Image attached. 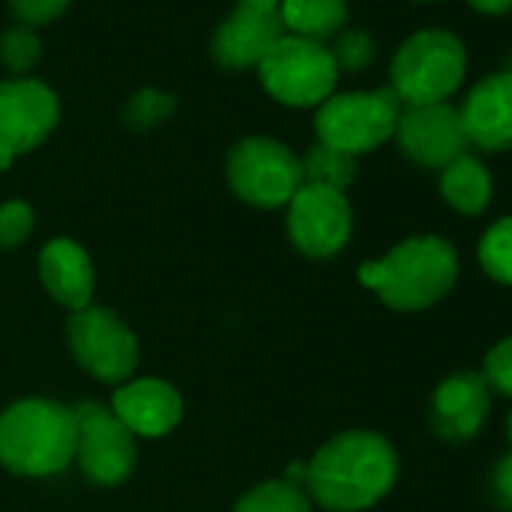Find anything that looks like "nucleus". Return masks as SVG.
<instances>
[{"label":"nucleus","instance_id":"nucleus-8","mask_svg":"<svg viewBox=\"0 0 512 512\" xmlns=\"http://www.w3.org/2000/svg\"><path fill=\"white\" fill-rule=\"evenodd\" d=\"M58 94L40 79L0 82V169H7L16 154L43 145L58 127Z\"/></svg>","mask_w":512,"mask_h":512},{"label":"nucleus","instance_id":"nucleus-33","mask_svg":"<svg viewBox=\"0 0 512 512\" xmlns=\"http://www.w3.org/2000/svg\"><path fill=\"white\" fill-rule=\"evenodd\" d=\"M506 70H509V73H512V61H509V67H506Z\"/></svg>","mask_w":512,"mask_h":512},{"label":"nucleus","instance_id":"nucleus-13","mask_svg":"<svg viewBox=\"0 0 512 512\" xmlns=\"http://www.w3.org/2000/svg\"><path fill=\"white\" fill-rule=\"evenodd\" d=\"M461 124L467 142L482 151H509L512 148V73H491L479 79L464 103Z\"/></svg>","mask_w":512,"mask_h":512},{"label":"nucleus","instance_id":"nucleus-3","mask_svg":"<svg viewBox=\"0 0 512 512\" xmlns=\"http://www.w3.org/2000/svg\"><path fill=\"white\" fill-rule=\"evenodd\" d=\"M76 458V416L49 398H25L0 416V464L25 476H49Z\"/></svg>","mask_w":512,"mask_h":512},{"label":"nucleus","instance_id":"nucleus-11","mask_svg":"<svg viewBox=\"0 0 512 512\" xmlns=\"http://www.w3.org/2000/svg\"><path fill=\"white\" fill-rule=\"evenodd\" d=\"M287 226L293 244L302 253L326 260V256H335L350 241L353 211L341 190L302 184L299 193L290 199Z\"/></svg>","mask_w":512,"mask_h":512},{"label":"nucleus","instance_id":"nucleus-17","mask_svg":"<svg viewBox=\"0 0 512 512\" xmlns=\"http://www.w3.org/2000/svg\"><path fill=\"white\" fill-rule=\"evenodd\" d=\"M43 287L70 311H82L94 296V263L82 244L73 238H55L40 253Z\"/></svg>","mask_w":512,"mask_h":512},{"label":"nucleus","instance_id":"nucleus-23","mask_svg":"<svg viewBox=\"0 0 512 512\" xmlns=\"http://www.w3.org/2000/svg\"><path fill=\"white\" fill-rule=\"evenodd\" d=\"M43 43L28 25H16L0 34V61H4L13 73H31L40 64Z\"/></svg>","mask_w":512,"mask_h":512},{"label":"nucleus","instance_id":"nucleus-22","mask_svg":"<svg viewBox=\"0 0 512 512\" xmlns=\"http://www.w3.org/2000/svg\"><path fill=\"white\" fill-rule=\"evenodd\" d=\"M479 266L497 284L512 287V214L491 223L479 238Z\"/></svg>","mask_w":512,"mask_h":512},{"label":"nucleus","instance_id":"nucleus-32","mask_svg":"<svg viewBox=\"0 0 512 512\" xmlns=\"http://www.w3.org/2000/svg\"><path fill=\"white\" fill-rule=\"evenodd\" d=\"M506 431H509V440H512V416H509V422H506Z\"/></svg>","mask_w":512,"mask_h":512},{"label":"nucleus","instance_id":"nucleus-30","mask_svg":"<svg viewBox=\"0 0 512 512\" xmlns=\"http://www.w3.org/2000/svg\"><path fill=\"white\" fill-rule=\"evenodd\" d=\"M467 7L482 16H506L512 10V0H467Z\"/></svg>","mask_w":512,"mask_h":512},{"label":"nucleus","instance_id":"nucleus-1","mask_svg":"<svg viewBox=\"0 0 512 512\" xmlns=\"http://www.w3.org/2000/svg\"><path fill=\"white\" fill-rule=\"evenodd\" d=\"M398 455L377 431H344L308 461V488L332 512H359L389 494Z\"/></svg>","mask_w":512,"mask_h":512},{"label":"nucleus","instance_id":"nucleus-21","mask_svg":"<svg viewBox=\"0 0 512 512\" xmlns=\"http://www.w3.org/2000/svg\"><path fill=\"white\" fill-rule=\"evenodd\" d=\"M235 512H311V500L299 485L287 479H272L253 485L235 503Z\"/></svg>","mask_w":512,"mask_h":512},{"label":"nucleus","instance_id":"nucleus-19","mask_svg":"<svg viewBox=\"0 0 512 512\" xmlns=\"http://www.w3.org/2000/svg\"><path fill=\"white\" fill-rule=\"evenodd\" d=\"M281 22L290 34L323 43L344 31L347 4L344 0H284Z\"/></svg>","mask_w":512,"mask_h":512},{"label":"nucleus","instance_id":"nucleus-18","mask_svg":"<svg viewBox=\"0 0 512 512\" xmlns=\"http://www.w3.org/2000/svg\"><path fill=\"white\" fill-rule=\"evenodd\" d=\"M440 196L458 214L476 217L491 202V175L476 157L461 154L446 169H440Z\"/></svg>","mask_w":512,"mask_h":512},{"label":"nucleus","instance_id":"nucleus-14","mask_svg":"<svg viewBox=\"0 0 512 512\" xmlns=\"http://www.w3.org/2000/svg\"><path fill=\"white\" fill-rule=\"evenodd\" d=\"M287 34L281 13H250L232 10L211 37V58L223 70H250L260 67L269 49Z\"/></svg>","mask_w":512,"mask_h":512},{"label":"nucleus","instance_id":"nucleus-5","mask_svg":"<svg viewBox=\"0 0 512 512\" xmlns=\"http://www.w3.org/2000/svg\"><path fill=\"white\" fill-rule=\"evenodd\" d=\"M263 88L284 106L308 109L335 94L338 67L326 43L284 34L256 67Z\"/></svg>","mask_w":512,"mask_h":512},{"label":"nucleus","instance_id":"nucleus-16","mask_svg":"<svg viewBox=\"0 0 512 512\" xmlns=\"http://www.w3.org/2000/svg\"><path fill=\"white\" fill-rule=\"evenodd\" d=\"M181 395L154 377L145 380H133L127 386H121L112 398V413L127 425L130 434H142V437H163L169 434L178 419H181Z\"/></svg>","mask_w":512,"mask_h":512},{"label":"nucleus","instance_id":"nucleus-27","mask_svg":"<svg viewBox=\"0 0 512 512\" xmlns=\"http://www.w3.org/2000/svg\"><path fill=\"white\" fill-rule=\"evenodd\" d=\"M482 380L500 395H512V338L494 344L482 362Z\"/></svg>","mask_w":512,"mask_h":512},{"label":"nucleus","instance_id":"nucleus-10","mask_svg":"<svg viewBox=\"0 0 512 512\" xmlns=\"http://www.w3.org/2000/svg\"><path fill=\"white\" fill-rule=\"evenodd\" d=\"M76 416V455L85 476L97 485H118L136 467V443L127 425L100 404H79Z\"/></svg>","mask_w":512,"mask_h":512},{"label":"nucleus","instance_id":"nucleus-31","mask_svg":"<svg viewBox=\"0 0 512 512\" xmlns=\"http://www.w3.org/2000/svg\"><path fill=\"white\" fill-rule=\"evenodd\" d=\"M284 0H235L238 10H250V13H281Z\"/></svg>","mask_w":512,"mask_h":512},{"label":"nucleus","instance_id":"nucleus-2","mask_svg":"<svg viewBox=\"0 0 512 512\" xmlns=\"http://www.w3.org/2000/svg\"><path fill=\"white\" fill-rule=\"evenodd\" d=\"M458 278V253L440 235H416L395 244L383 260L365 263L359 281L395 311H425L437 305Z\"/></svg>","mask_w":512,"mask_h":512},{"label":"nucleus","instance_id":"nucleus-4","mask_svg":"<svg viewBox=\"0 0 512 512\" xmlns=\"http://www.w3.org/2000/svg\"><path fill=\"white\" fill-rule=\"evenodd\" d=\"M467 76L464 43L443 28L410 34L392 55L389 88L404 106L449 103Z\"/></svg>","mask_w":512,"mask_h":512},{"label":"nucleus","instance_id":"nucleus-25","mask_svg":"<svg viewBox=\"0 0 512 512\" xmlns=\"http://www.w3.org/2000/svg\"><path fill=\"white\" fill-rule=\"evenodd\" d=\"M332 58H335V67L338 73H362L371 67L374 61V40L371 34L365 31H341L338 37H332V46H329Z\"/></svg>","mask_w":512,"mask_h":512},{"label":"nucleus","instance_id":"nucleus-29","mask_svg":"<svg viewBox=\"0 0 512 512\" xmlns=\"http://www.w3.org/2000/svg\"><path fill=\"white\" fill-rule=\"evenodd\" d=\"M491 485H494V497L503 509L512 512V452L494 467V476H491Z\"/></svg>","mask_w":512,"mask_h":512},{"label":"nucleus","instance_id":"nucleus-7","mask_svg":"<svg viewBox=\"0 0 512 512\" xmlns=\"http://www.w3.org/2000/svg\"><path fill=\"white\" fill-rule=\"evenodd\" d=\"M226 175L235 196L256 208L290 205L305 184L302 160L284 142L269 136H247L235 142L226 160Z\"/></svg>","mask_w":512,"mask_h":512},{"label":"nucleus","instance_id":"nucleus-26","mask_svg":"<svg viewBox=\"0 0 512 512\" xmlns=\"http://www.w3.org/2000/svg\"><path fill=\"white\" fill-rule=\"evenodd\" d=\"M34 229V208L22 199L0 205V247H19Z\"/></svg>","mask_w":512,"mask_h":512},{"label":"nucleus","instance_id":"nucleus-12","mask_svg":"<svg viewBox=\"0 0 512 512\" xmlns=\"http://www.w3.org/2000/svg\"><path fill=\"white\" fill-rule=\"evenodd\" d=\"M395 139L401 151L422 169H446L452 160L467 154V133L461 112L452 103L404 106L398 112Z\"/></svg>","mask_w":512,"mask_h":512},{"label":"nucleus","instance_id":"nucleus-15","mask_svg":"<svg viewBox=\"0 0 512 512\" xmlns=\"http://www.w3.org/2000/svg\"><path fill=\"white\" fill-rule=\"evenodd\" d=\"M491 410V389L476 371L449 374L431 398V422L443 440L464 443L479 434Z\"/></svg>","mask_w":512,"mask_h":512},{"label":"nucleus","instance_id":"nucleus-28","mask_svg":"<svg viewBox=\"0 0 512 512\" xmlns=\"http://www.w3.org/2000/svg\"><path fill=\"white\" fill-rule=\"evenodd\" d=\"M67 7H70V0H10L13 16L28 28L55 22L58 16H64Z\"/></svg>","mask_w":512,"mask_h":512},{"label":"nucleus","instance_id":"nucleus-20","mask_svg":"<svg viewBox=\"0 0 512 512\" xmlns=\"http://www.w3.org/2000/svg\"><path fill=\"white\" fill-rule=\"evenodd\" d=\"M302 178H305V184H317V187H329V190L344 193L356 178V157L317 142L302 157Z\"/></svg>","mask_w":512,"mask_h":512},{"label":"nucleus","instance_id":"nucleus-9","mask_svg":"<svg viewBox=\"0 0 512 512\" xmlns=\"http://www.w3.org/2000/svg\"><path fill=\"white\" fill-rule=\"evenodd\" d=\"M70 350L79 365L106 383H121L133 374L139 362L136 335L106 308H82L73 311L67 323Z\"/></svg>","mask_w":512,"mask_h":512},{"label":"nucleus","instance_id":"nucleus-6","mask_svg":"<svg viewBox=\"0 0 512 512\" xmlns=\"http://www.w3.org/2000/svg\"><path fill=\"white\" fill-rule=\"evenodd\" d=\"M398 112L401 100L392 88L332 94L326 103H320L314 127L323 145L359 157L395 136Z\"/></svg>","mask_w":512,"mask_h":512},{"label":"nucleus","instance_id":"nucleus-24","mask_svg":"<svg viewBox=\"0 0 512 512\" xmlns=\"http://www.w3.org/2000/svg\"><path fill=\"white\" fill-rule=\"evenodd\" d=\"M172 112H175V97L157 88H139L124 106V121L133 130H151L160 121H166Z\"/></svg>","mask_w":512,"mask_h":512}]
</instances>
